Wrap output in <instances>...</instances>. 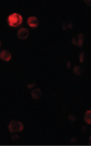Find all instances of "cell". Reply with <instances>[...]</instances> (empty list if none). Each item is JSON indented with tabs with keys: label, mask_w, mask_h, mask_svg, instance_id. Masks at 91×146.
Instances as JSON below:
<instances>
[{
	"label": "cell",
	"mask_w": 91,
	"mask_h": 146,
	"mask_svg": "<svg viewBox=\"0 0 91 146\" xmlns=\"http://www.w3.org/2000/svg\"><path fill=\"white\" fill-rule=\"evenodd\" d=\"M9 25L11 27H16L20 25L23 22V18L19 14L14 13L8 17Z\"/></svg>",
	"instance_id": "obj_1"
},
{
	"label": "cell",
	"mask_w": 91,
	"mask_h": 146,
	"mask_svg": "<svg viewBox=\"0 0 91 146\" xmlns=\"http://www.w3.org/2000/svg\"><path fill=\"white\" fill-rule=\"evenodd\" d=\"M24 128L22 123L18 121H12L8 126L9 130L11 133L20 132L23 130Z\"/></svg>",
	"instance_id": "obj_2"
},
{
	"label": "cell",
	"mask_w": 91,
	"mask_h": 146,
	"mask_svg": "<svg viewBox=\"0 0 91 146\" xmlns=\"http://www.w3.org/2000/svg\"><path fill=\"white\" fill-rule=\"evenodd\" d=\"M84 41V35L83 34L80 33L74 36L73 38L72 43L76 46L82 47Z\"/></svg>",
	"instance_id": "obj_3"
},
{
	"label": "cell",
	"mask_w": 91,
	"mask_h": 146,
	"mask_svg": "<svg viewBox=\"0 0 91 146\" xmlns=\"http://www.w3.org/2000/svg\"><path fill=\"white\" fill-rule=\"evenodd\" d=\"M27 23L28 25L32 28H36L39 25V21L35 16H31L27 19Z\"/></svg>",
	"instance_id": "obj_4"
},
{
	"label": "cell",
	"mask_w": 91,
	"mask_h": 146,
	"mask_svg": "<svg viewBox=\"0 0 91 146\" xmlns=\"http://www.w3.org/2000/svg\"><path fill=\"white\" fill-rule=\"evenodd\" d=\"M17 35L19 39L24 40L28 37L29 32L27 28H21L18 30Z\"/></svg>",
	"instance_id": "obj_5"
},
{
	"label": "cell",
	"mask_w": 91,
	"mask_h": 146,
	"mask_svg": "<svg viewBox=\"0 0 91 146\" xmlns=\"http://www.w3.org/2000/svg\"><path fill=\"white\" fill-rule=\"evenodd\" d=\"M0 58L5 62H9L11 58V54L7 50H4L0 53Z\"/></svg>",
	"instance_id": "obj_6"
},
{
	"label": "cell",
	"mask_w": 91,
	"mask_h": 146,
	"mask_svg": "<svg viewBox=\"0 0 91 146\" xmlns=\"http://www.w3.org/2000/svg\"><path fill=\"white\" fill-rule=\"evenodd\" d=\"M41 94V91L40 89H36L32 91L31 95L32 97L35 100H38L40 98Z\"/></svg>",
	"instance_id": "obj_7"
},
{
	"label": "cell",
	"mask_w": 91,
	"mask_h": 146,
	"mask_svg": "<svg viewBox=\"0 0 91 146\" xmlns=\"http://www.w3.org/2000/svg\"><path fill=\"white\" fill-rule=\"evenodd\" d=\"M84 120L88 125L91 124V110H89L85 112L84 115Z\"/></svg>",
	"instance_id": "obj_8"
},
{
	"label": "cell",
	"mask_w": 91,
	"mask_h": 146,
	"mask_svg": "<svg viewBox=\"0 0 91 146\" xmlns=\"http://www.w3.org/2000/svg\"><path fill=\"white\" fill-rule=\"evenodd\" d=\"M73 73L74 74L80 76L82 74V69L79 66H74L73 69Z\"/></svg>",
	"instance_id": "obj_9"
},
{
	"label": "cell",
	"mask_w": 91,
	"mask_h": 146,
	"mask_svg": "<svg viewBox=\"0 0 91 146\" xmlns=\"http://www.w3.org/2000/svg\"><path fill=\"white\" fill-rule=\"evenodd\" d=\"M84 59H85V56H84V52H81L80 54L79 59L80 63H83L84 61Z\"/></svg>",
	"instance_id": "obj_10"
},
{
	"label": "cell",
	"mask_w": 91,
	"mask_h": 146,
	"mask_svg": "<svg viewBox=\"0 0 91 146\" xmlns=\"http://www.w3.org/2000/svg\"><path fill=\"white\" fill-rule=\"evenodd\" d=\"M68 119H70V120L72 121H75L76 117L74 115H70V116H68Z\"/></svg>",
	"instance_id": "obj_11"
},
{
	"label": "cell",
	"mask_w": 91,
	"mask_h": 146,
	"mask_svg": "<svg viewBox=\"0 0 91 146\" xmlns=\"http://www.w3.org/2000/svg\"><path fill=\"white\" fill-rule=\"evenodd\" d=\"M66 65L68 69H70V68H71V64L70 61L68 62H67Z\"/></svg>",
	"instance_id": "obj_12"
},
{
	"label": "cell",
	"mask_w": 91,
	"mask_h": 146,
	"mask_svg": "<svg viewBox=\"0 0 91 146\" xmlns=\"http://www.w3.org/2000/svg\"><path fill=\"white\" fill-rule=\"evenodd\" d=\"M89 144L91 145V136L90 137L89 140Z\"/></svg>",
	"instance_id": "obj_13"
},
{
	"label": "cell",
	"mask_w": 91,
	"mask_h": 146,
	"mask_svg": "<svg viewBox=\"0 0 91 146\" xmlns=\"http://www.w3.org/2000/svg\"><path fill=\"white\" fill-rule=\"evenodd\" d=\"M1 41H0V46H1Z\"/></svg>",
	"instance_id": "obj_14"
}]
</instances>
